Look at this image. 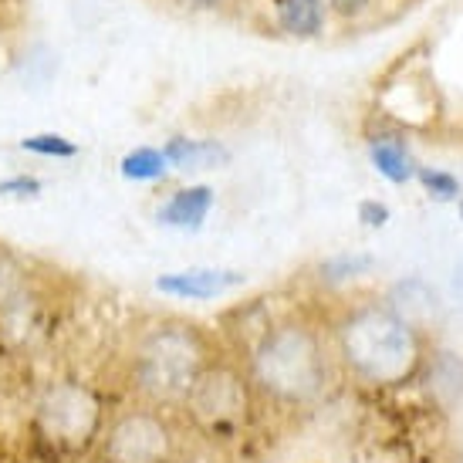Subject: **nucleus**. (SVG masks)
<instances>
[{
    "instance_id": "obj_1",
    "label": "nucleus",
    "mask_w": 463,
    "mask_h": 463,
    "mask_svg": "<svg viewBox=\"0 0 463 463\" xmlns=\"http://www.w3.org/2000/svg\"><path fill=\"white\" fill-rule=\"evenodd\" d=\"M247 379L278 406H311L332 386V352L322 332L301 318L270 322L247 348Z\"/></svg>"
},
{
    "instance_id": "obj_2",
    "label": "nucleus",
    "mask_w": 463,
    "mask_h": 463,
    "mask_svg": "<svg viewBox=\"0 0 463 463\" xmlns=\"http://www.w3.org/2000/svg\"><path fill=\"white\" fill-rule=\"evenodd\" d=\"M335 355L369 386H402L423 365V342L386 305H362L335 325Z\"/></svg>"
},
{
    "instance_id": "obj_3",
    "label": "nucleus",
    "mask_w": 463,
    "mask_h": 463,
    "mask_svg": "<svg viewBox=\"0 0 463 463\" xmlns=\"http://www.w3.org/2000/svg\"><path fill=\"white\" fill-rule=\"evenodd\" d=\"M217 359L210 352L206 335L190 322H159L136 338L129 352V379L132 392L146 406H183L190 389L210 362Z\"/></svg>"
},
{
    "instance_id": "obj_4",
    "label": "nucleus",
    "mask_w": 463,
    "mask_h": 463,
    "mask_svg": "<svg viewBox=\"0 0 463 463\" xmlns=\"http://www.w3.org/2000/svg\"><path fill=\"white\" fill-rule=\"evenodd\" d=\"M109 423L102 396L78 379H61L41 392L34 406V439L54 460H75L99 447L102 430Z\"/></svg>"
},
{
    "instance_id": "obj_5",
    "label": "nucleus",
    "mask_w": 463,
    "mask_h": 463,
    "mask_svg": "<svg viewBox=\"0 0 463 463\" xmlns=\"http://www.w3.org/2000/svg\"><path fill=\"white\" fill-rule=\"evenodd\" d=\"M183 406L190 410V420L203 437L233 439L250 423L254 386L241 365H233L227 359H213L200 373Z\"/></svg>"
},
{
    "instance_id": "obj_6",
    "label": "nucleus",
    "mask_w": 463,
    "mask_h": 463,
    "mask_svg": "<svg viewBox=\"0 0 463 463\" xmlns=\"http://www.w3.org/2000/svg\"><path fill=\"white\" fill-rule=\"evenodd\" d=\"M99 450L102 463H173L176 437L163 412L139 402L105 423Z\"/></svg>"
},
{
    "instance_id": "obj_7",
    "label": "nucleus",
    "mask_w": 463,
    "mask_h": 463,
    "mask_svg": "<svg viewBox=\"0 0 463 463\" xmlns=\"http://www.w3.org/2000/svg\"><path fill=\"white\" fill-rule=\"evenodd\" d=\"M237 284H244V274L237 270H217V268H190L176 270V274H163L156 288L163 295L173 298H217L223 291H231Z\"/></svg>"
},
{
    "instance_id": "obj_8",
    "label": "nucleus",
    "mask_w": 463,
    "mask_h": 463,
    "mask_svg": "<svg viewBox=\"0 0 463 463\" xmlns=\"http://www.w3.org/2000/svg\"><path fill=\"white\" fill-rule=\"evenodd\" d=\"M386 308L410 325L412 332H423V328H430L439 318V298L426 281L410 278V281H399L389 291Z\"/></svg>"
},
{
    "instance_id": "obj_9",
    "label": "nucleus",
    "mask_w": 463,
    "mask_h": 463,
    "mask_svg": "<svg viewBox=\"0 0 463 463\" xmlns=\"http://www.w3.org/2000/svg\"><path fill=\"white\" fill-rule=\"evenodd\" d=\"M213 206V190L210 186H186V190H176L166 203L159 206V223L166 227H186V231H196L206 220Z\"/></svg>"
},
{
    "instance_id": "obj_10",
    "label": "nucleus",
    "mask_w": 463,
    "mask_h": 463,
    "mask_svg": "<svg viewBox=\"0 0 463 463\" xmlns=\"http://www.w3.org/2000/svg\"><path fill=\"white\" fill-rule=\"evenodd\" d=\"M169 166L176 169H210L217 166V163H227V149L220 146V142H200V139H176L166 142V149H163Z\"/></svg>"
},
{
    "instance_id": "obj_11",
    "label": "nucleus",
    "mask_w": 463,
    "mask_h": 463,
    "mask_svg": "<svg viewBox=\"0 0 463 463\" xmlns=\"http://www.w3.org/2000/svg\"><path fill=\"white\" fill-rule=\"evenodd\" d=\"M31 295V281H27V268L21 258L0 244V315L21 311Z\"/></svg>"
},
{
    "instance_id": "obj_12",
    "label": "nucleus",
    "mask_w": 463,
    "mask_h": 463,
    "mask_svg": "<svg viewBox=\"0 0 463 463\" xmlns=\"http://www.w3.org/2000/svg\"><path fill=\"white\" fill-rule=\"evenodd\" d=\"M369 156H373V166L392 183H406L412 176V156L406 149V142L396 139V136H375L373 146H369Z\"/></svg>"
},
{
    "instance_id": "obj_13",
    "label": "nucleus",
    "mask_w": 463,
    "mask_h": 463,
    "mask_svg": "<svg viewBox=\"0 0 463 463\" xmlns=\"http://www.w3.org/2000/svg\"><path fill=\"white\" fill-rule=\"evenodd\" d=\"M278 21L288 34L308 38L322 27V4L318 0H278Z\"/></svg>"
},
{
    "instance_id": "obj_14",
    "label": "nucleus",
    "mask_w": 463,
    "mask_h": 463,
    "mask_svg": "<svg viewBox=\"0 0 463 463\" xmlns=\"http://www.w3.org/2000/svg\"><path fill=\"white\" fill-rule=\"evenodd\" d=\"M166 156L163 149H153V146H139V149H132L126 159H122V176L126 180H139V183H149V180H163L166 176Z\"/></svg>"
},
{
    "instance_id": "obj_15",
    "label": "nucleus",
    "mask_w": 463,
    "mask_h": 463,
    "mask_svg": "<svg viewBox=\"0 0 463 463\" xmlns=\"http://www.w3.org/2000/svg\"><path fill=\"white\" fill-rule=\"evenodd\" d=\"M21 149H24V153H34V156H48V159H71V156H78L75 142H68L65 136H54V132L27 136V139L21 142Z\"/></svg>"
},
{
    "instance_id": "obj_16",
    "label": "nucleus",
    "mask_w": 463,
    "mask_h": 463,
    "mask_svg": "<svg viewBox=\"0 0 463 463\" xmlns=\"http://www.w3.org/2000/svg\"><path fill=\"white\" fill-rule=\"evenodd\" d=\"M373 268V258L369 254H345V258H332L322 264V278L325 281H348V278H359Z\"/></svg>"
},
{
    "instance_id": "obj_17",
    "label": "nucleus",
    "mask_w": 463,
    "mask_h": 463,
    "mask_svg": "<svg viewBox=\"0 0 463 463\" xmlns=\"http://www.w3.org/2000/svg\"><path fill=\"white\" fill-rule=\"evenodd\" d=\"M420 180H423V186L437 196V200H453V196L460 194L457 180L447 176V173H437V169H420Z\"/></svg>"
},
{
    "instance_id": "obj_18",
    "label": "nucleus",
    "mask_w": 463,
    "mask_h": 463,
    "mask_svg": "<svg viewBox=\"0 0 463 463\" xmlns=\"http://www.w3.org/2000/svg\"><path fill=\"white\" fill-rule=\"evenodd\" d=\"M0 194L4 196H38L41 180H34V176H11V180L0 183Z\"/></svg>"
},
{
    "instance_id": "obj_19",
    "label": "nucleus",
    "mask_w": 463,
    "mask_h": 463,
    "mask_svg": "<svg viewBox=\"0 0 463 463\" xmlns=\"http://www.w3.org/2000/svg\"><path fill=\"white\" fill-rule=\"evenodd\" d=\"M359 217H362V223H369V227H383V223L389 220V210L383 203L369 200V203L359 206Z\"/></svg>"
},
{
    "instance_id": "obj_20",
    "label": "nucleus",
    "mask_w": 463,
    "mask_h": 463,
    "mask_svg": "<svg viewBox=\"0 0 463 463\" xmlns=\"http://www.w3.org/2000/svg\"><path fill=\"white\" fill-rule=\"evenodd\" d=\"M332 4H335V11H338V14L352 17V14L365 11V4H369V0H332Z\"/></svg>"
},
{
    "instance_id": "obj_21",
    "label": "nucleus",
    "mask_w": 463,
    "mask_h": 463,
    "mask_svg": "<svg viewBox=\"0 0 463 463\" xmlns=\"http://www.w3.org/2000/svg\"><path fill=\"white\" fill-rule=\"evenodd\" d=\"M194 4H200V7H217V4H223V0H194Z\"/></svg>"
}]
</instances>
